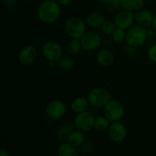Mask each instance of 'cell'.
Masks as SVG:
<instances>
[{"instance_id":"6da1fadb","label":"cell","mask_w":156,"mask_h":156,"mask_svg":"<svg viewBox=\"0 0 156 156\" xmlns=\"http://www.w3.org/2000/svg\"><path fill=\"white\" fill-rule=\"evenodd\" d=\"M62 10L57 2L49 0L42 2L37 9V16L41 22L45 24H54L60 17Z\"/></svg>"},{"instance_id":"7a4b0ae2","label":"cell","mask_w":156,"mask_h":156,"mask_svg":"<svg viewBox=\"0 0 156 156\" xmlns=\"http://www.w3.org/2000/svg\"><path fill=\"white\" fill-rule=\"evenodd\" d=\"M148 38L146 27L139 24H135L126 30V42L128 45L138 48L146 42Z\"/></svg>"},{"instance_id":"3957f363","label":"cell","mask_w":156,"mask_h":156,"mask_svg":"<svg viewBox=\"0 0 156 156\" xmlns=\"http://www.w3.org/2000/svg\"><path fill=\"white\" fill-rule=\"evenodd\" d=\"M90 106L94 108H104L111 101V94L106 88L96 87L90 90L87 95Z\"/></svg>"},{"instance_id":"277c9868","label":"cell","mask_w":156,"mask_h":156,"mask_svg":"<svg viewBox=\"0 0 156 156\" xmlns=\"http://www.w3.org/2000/svg\"><path fill=\"white\" fill-rule=\"evenodd\" d=\"M64 28L69 37L80 39L86 32V23L79 17H70L66 21Z\"/></svg>"},{"instance_id":"5b68a950","label":"cell","mask_w":156,"mask_h":156,"mask_svg":"<svg viewBox=\"0 0 156 156\" xmlns=\"http://www.w3.org/2000/svg\"><path fill=\"white\" fill-rule=\"evenodd\" d=\"M104 114L111 123L120 121L124 117V106L119 101L111 100L104 107Z\"/></svg>"},{"instance_id":"8992f818","label":"cell","mask_w":156,"mask_h":156,"mask_svg":"<svg viewBox=\"0 0 156 156\" xmlns=\"http://www.w3.org/2000/svg\"><path fill=\"white\" fill-rule=\"evenodd\" d=\"M42 53L48 62H58L62 55V48L60 44L54 41H48L42 47Z\"/></svg>"},{"instance_id":"52a82bcc","label":"cell","mask_w":156,"mask_h":156,"mask_svg":"<svg viewBox=\"0 0 156 156\" xmlns=\"http://www.w3.org/2000/svg\"><path fill=\"white\" fill-rule=\"evenodd\" d=\"M94 121L95 117L94 114L87 111L76 114L73 123L76 129L86 133L89 132L93 128H94Z\"/></svg>"},{"instance_id":"ba28073f","label":"cell","mask_w":156,"mask_h":156,"mask_svg":"<svg viewBox=\"0 0 156 156\" xmlns=\"http://www.w3.org/2000/svg\"><path fill=\"white\" fill-rule=\"evenodd\" d=\"M66 105L62 101L56 99L47 104L46 107V114L50 119L53 120L62 118L66 114Z\"/></svg>"},{"instance_id":"9c48e42d","label":"cell","mask_w":156,"mask_h":156,"mask_svg":"<svg viewBox=\"0 0 156 156\" xmlns=\"http://www.w3.org/2000/svg\"><path fill=\"white\" fill-rule=\"evenodd\" d=\"M82 50L85 51H94L100 47L101 37L94 31H86L80 38Z\"/></svg>"},{"instance_id":"30bf717a","label":"cell","mask_w":156,"mask_h":156,"mask_svg":"<svg viewBox=\"0 0 156 156\" xmlns=\"http://www.w3.org/2000/svg\"><path fill=\"white\" fill-rule=\"evenodd\" d=\"M37 57V50L33 45H26L18 53V61L25 66L32 65Z\"/></svg>"},{"instance_id":"8fae6325","label":"cell","mask_w":156,"mask_h":156,"mask_svg":"<svg viewBox=\"0 0 156 156\" xmlns=\"http://www.w3.org/2000/svg\"><path fill=\"white\" fill-rule=\"evenodd\" d=\"M114 21L117 27L128 30L135 24V15L133 12L123 9L116 15Z\"/></svg>"},{"instance_id":"7c38bea8","label":"cell","mask_w":156,"mask_h":156,"mask_svg":"<svg viewBox=\"0 0 156 156\" xmlns=\"http://www.w3.org/2000/svg\"><path fill=\"white\" fill-rule=\"evenodd\" d=\"M108 130L110 139L115 143L123 142L126 139L127 134L126 126L120 121L111 123Z\"/></svg>"},{"instance_id":"4fadbf2b","label":"cell","mask_w":156,"mask_h":156,"mask_svg":"<svg viewBox=\"0 0 156 156\" xmlns=\"http://www.w3.org/2000/svg\"><path fill=\"white\" fill-rule=\"evenodd\" d=\"M154 15L148 9H140L135 14V22L142 27H149L152 24Z\"/></svg>"},{"instance_id":"5bb4252c","label":"cell","mask_w":156,"mask_h":156,"mask_svg":"<svg viewBox=\"0 0 156 156\" xmlns=\"http://www.w3.org/2000/svg\"><path fill=\"white\" fill-rule=\"evenodd\" d=\"M97 61L100 66L103 67H110L115 61V56L111 50L104 49L98 52L97 55Z\"/></svg>"},{"instance_id":"9a60e30c","label":"cell","mask_w":156,"mask_h":156,"mask_svg":"<svg viewBox=\"0 0 156 156\" xmlns=\"http://www.w3.org/2000/svg\"><path fill=\"white\" fill-rule=\"evenodd\" d=\"M90 104L87 98L78 97L72 101L70 104V109L75 114H78L80 113L88 111Z\"/></svg>"},{"instance_id":"2e32d148","label":"cell","mask_w":156,"mask_h":156,"mask_svg":"<svg viewBox=\"0 0 156 156\" xmlns=\"http://www.w3.org/2000/svg\"><path fill=\"white\" fill-rule=\"evenodd\" d=\"M105 21V16L98 12H90L86 17V24L93 29L101 28Z\"/></svg>"},{"instance_id":"e0dca14e","label":"cell","mask_w":156,"mask_h":156,"mask_svg":"<svg viewBox=\"0 0 156 156\" xmlns=\"http://www.w3.org/2000/svg\"><path fill=\"white\" fill-rule=\"evenodd\" d=\"M74 128H76L74 123H68L59 127L56 132V137L58 140L61 143H68L69 137L70 134L74 131Z\"/></svg>"},{"instance_id":"ac0fdd59","label":"cell","mask_w":156,"mask_h":156,"mask_svg":"<svg viewBox=\"0 0 156 156\" xmlns=\"http://www.w3.org/2000/svg\"><path fill=\"white\" fill-rule=\"evenodd\" d=\"M122 7L125 10L136 12L143 9L144 0H121Z\"/></svg>"},{"instance_id":"d6986e66","label":"cell","mask_w":156,"mask_h":156,"mask_svg":"<svg viewBox=\"0 0 156 156\" xmlns=\"http://www.w3.org/2000/svg\"><path fill=\"white\" fill-rule=\"evenodd\" d=\"M58 156H78L76 147L69 143H61L57 150Z\"/></svg>"},{"instance_id":"ffe728a7","label":"cell","mask_w":156,"mask_h":156,"mask_svg":"<svg viewBox=\"0 0 156 156\" xmlns=\"http://www.w3.org/2000/svg\"><path fill=\"white\" fill-rule=\"evenodd\" d=\"M68 143L75 147H79L85 143V135L80 130H74L69 137Z\"/></svg>"},{"instance_id":"44dd1931","label":"cell","mask_w":156,"mask_h":156,"mask_svg":"<svg viewBox=\"0 0 156 156\" xmlns=\"http://www.w3.org/2000/svg\"><path fill=\"white\" fill-rule=\"evenodd\" d=\"M82 50V44L80 39L78 38H71L67 44V51L71 56H76Z\"/></svg>"},{"instance_id":"7402d4cb","label":"cell","mask_w":156,"mask_h":156,"mask_svg":"<svg viewBox=\"0 0 156 156\" xmlns=\"http://www.w3.org/2000/svg\"><path fill=\"white\" fill-rule=\"evenodd\" d=\"M58 65L61 69L64 70H70L74 67L75 66V60L71 55H65L62 56L58 61Z\"/></svg>"},{"instance_id":"603a6c76","label":"cell","mask_w":156,"mask_h":156,"mask_svg":"<svg viewBox=\"0 0 156 156\" xmlns=\"http://www.w3.org/2000/svg\"><path fill=\"white\" fill-rule=\"evenodd\" d=\"M111 122L105 116L104 117H98L95 118L94 121V129L98 131H105L108 129Z\"/></svg>"},{"instance_id":"cb8c5ba5","label":"cell","mask_w":156,"mask_h":156,"mask_svg":"<svg viewBox=\"0 0 156 156\" xmlns=\"http://www.w3.org/2000/svg\"><path fill=\"white\" fill-rule=\"evenodd\" d=\"M112 40L117 44H121L123 41H126V30L117 27L115 29L113 34H111Z\"/></svg>"},{"instance_id":"d4e9b609","label":"cell","mask_w":156,"mask_h":156,"mask_svg":"<svg viewBox=\"0 0 156 156\" xmlns=\"http://www.w3.org/2000/svg\"><path fill=\"white\" fill-rule=\"evenodd\" d=\"M116 28H117V25H116L115 21H111V20H105L101 27V30L104 34L111 35Z\"/></svg>"},{"instance_id":"484cf974","label":"cell","mask_w":156,"mask_h":156,"mask_svg":"<svg viewBox=\"0 0 156 156\" xmlns=\"http://www.w3.org/2000/svg\"><path fill=\"white\" fill-rule=\"evenodd\" d=\"M105 5L107 10L114 12L119 10L120 7H122V2L121 0H108Z\"/></svg>"},{"instance_id":"4316f807","label":"cell","mask_w":156,"mask_h":156,"mask_svg":"<svg viewBox=\"0 0 156 156\" xmlns=\"http://www.w3.org/2000/svg\"><path fill=\"white\" fill-rule=\"evenodd\" d=\"M122 53H123V54L124 56H128V57H132V56H134L136 55L137 48L127 44L126 47H123V50H122Z\"/></svg>"},{"instance_id":"83f0119b","label":"cell","mask_w":156,"mask_h":156,"mask_svg":"<svg viewBox=\"0 0 156 156\" xmlns=\"http://www.w3.org/2000/svg\"><path fill=\"white\" fill-rule=\"evenodd\" d=\"M148 58L152 62L156 63V43L151 46L148 50Z\"/></svg>"},{"instance_id":"f1b7e54d","label":"cell","mask_w":156,"mask_h":156,"mask_svg":"<svg viewBox=\"0 0 156 156\" xmlns=\"http://www.w3.org/2000/svg\"><path fill=\"white\" fill-rule=\"evenodd\" d=\"M2 4L6 9H12L16 6L17 0H2Z\"/></svg>"},{"instance_id":"f546056e","label":"cell","mask_w":156,"mask_h":156,"mask_svg":"<svg viewBox=\"0 0 156 156\" xmlns=\"http://www.w3.org/2000/svg\"><path fill=\"white\" fill-rule=\"evenodd\" d=\"M146 32H147L148 37H155L156 34V30L153 28V27L151 29H148V30H146Z\"/></svg>"},{"instance_id":"4dcf8cb0","label":"cell","mask_w":156,"mask_h":156,"mask_svg":"<svg viewBox=\"0 0 156 156\" xmlns=\"http://www.w3.org/2000/svg\"><path fill=\"white\" fill-rule=\"evenodd\" d=\"M73 0H56L60 5H68L73 2Z\"/></svg>"},{"instance_id":"1f68e13d","label":"cell","mask_w":156,"mask_h":156,"mask_svg":"<svg viewBox=\"0 0 156 156\" xmlns=\"http://www.w3.org/2000/svg\"><path fill=\"white\" fill-rule=\"evenodd\" d=\"M0 156H9V153L7 150L4 149H2L0 150Z\"/></svg>"},{"instance_id":"d6a6232c","label":"cell","mask_w":156,"mask_h":156,"mask_svg":"<svg viewBox=\"0 0 156 156\" xmlns=\"http://www.w3.org/2000/svg\"><path fill=\"white\" fill-rule=\"evenodd\" d=\"M152 27L156 30V15L154 16V19H153V22H152Z\"/></svg>"},{"instance_id":"836d02e7","label":"cell","mask_w":156,"mask_h":156,"mask_svg":"<svg viewBox=\"0 0 156 156\" xmlns=\"http://www.w3.org/2000/svg\"><path fill=\"white\" fill-rule=\"evenodd\" d=\"M107 1H108V0H99V2L101 3H103V4H105V3L107 2Z\"/></svg>"},{"instance_id":"e575fe53","label":"cell","mask_w":156,"mask_h":156,"mask_svg":"<svg viewBox=\"0 0 156 156\" xmlns=\"http://www.w3.org/2000/svg\"><path fill=\"white\" fill-rule=\"evenodd\" d=\"M21 1H23V2H29V1H30V0H21Z\"/></svg>"},{"instance_id":"d590c367","label":"cell","mask_w":156,"mask_h":156,"mask_svg":"<svg viewBox=\"0 0 156 156\" xmlns=\"http://www.w3.org/2000/svg\"><path fill=\"white\" fill-rule=\"evenodd\" d=\"M49 1H52V2H56V0H49Z\"/></svg>"},{"instance_id":"8d00e7d4","label":"cell","mask_w":156,"mask_h":156,"mask_svg":"<svg viewBox=\"0 0 156 156\" xmlns=\"http://www.w3.org/2000/svg\"><path fill=\"white\" fill-rule=\"evenodd\" d=\"M146 1H153V0H146Z\"/></svg>"},{"instance_id":"74e56055","label":"cell","mask_w":156,"mask_h":156,"mask_svg":"<svg viewBox=\"0 0 156 156\" xmlns=\"http://www.w3.org/2000/svg\"><path fill=\"white\" fill-rule=\"evenodd\" d=\"M155 95H156V90H155Z\"/></svg>"}]
</instances>
